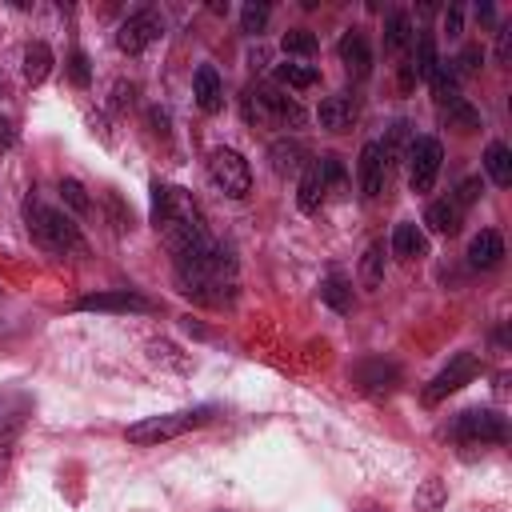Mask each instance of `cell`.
<instances>
[{
  "mask_svg": "<svg viewBox=\"0 0 512 512\" xmlns=\"http://www.w3.org/2000/svg\"><path fill=\"white\" fill-rule=\"evenodd\" d=\"M172 276H176V292L188 296L192 304H204V308H228L236 300V288H240L236 260L212 236L176 252Z\"/></svg>",
  "mask_w": 512,
  "mask_h": 512,
  "instance_id": "cell-1",
  "label": "cell"
},
{
  "mask_svg": "<svg viewBox=\"0 0 512 512\" xmlns=\"http://www.w3.org/2000/svg\"><path fill=\"white\" fill-rule=\"evenodd\" d=\"M152 224H156V232H160V240L172 256L208 240L204 212L192 200V192L180 188V184H160V180L152 184Z\"/></svg>",
  "mask_w": 512,
  "mask_h": 512,
  "instance_id": "cell-2",
  "label": "cell"
},
{
  "mask_svg": "<svg viewBox=\"0 0 512 512\" xmlns=\"http://www.w3.org/2000/svg\"><path fill=\"white\" fill-rule=\"evenodd\" d=\"M24 224H28V236H32L44 252H52V256L84 252V236H80L76 220H72L68 212H60V208L36 200V196H28V204H24Z\"/></svg>",
  "mask_w": 512,
  "mask_h": 512,
  "instance_id": "cell-3",
  "label": "cell"
},
{
  "mask_svg": "<svg viewBox=\"0 0 512 512\" xmlns=\"http://www.w3.org/2000/svg\"><path fill=\"white\" fill-rule=\"evenodd\" d=\"M208 420H216V408H212V404L180 408V412H164V416H148V420L128 424L124 440H128V444H140V448H152V444L176 440V436H184V432H192V428H204Z\"/></svg>",
  "mask_w": 512,
  "mask_h": 512,
  "instance_id": "cell-4",
  "label": "cell"
},
{
  "mask_svg": "<svg viewBox=\"0 0 512 512\" xmlns=\"http://www.w3.org/2000/svg\"><path fill=\"white\" fill-rule=\"evenodd\" d=\"M244 120L256 128H300L304 124V108L284 96L272 84H248L244 92Z\"/></svg>",
  "mask_w": 512,
  "mask_h": 512,
  "instance_id": "cell-5",
  "label": "cell"
},
{
  "mask_svg": "<svg viewBox=\"0 0 512 512\" xmlns=\"http://www.w3.org/2000/svg\"><path fill=\"white\" fill-rule=\"evenodd\" d=\"M448 432H452V440L456 444H468V448H484V444H504L508 440V424H504V416L500 412H492V408H464L452 424H448Z\"/></svg>",
  "mask_w": 512,
  "mask_h": 512,
  "instance_id": "cell-6",
  "label": "cell"
},
{
  "mask_svg": "<svg viewBox=\"0 0 512 512\" xmlns=\"http://www.w3.org/2000/svg\"><path fill=\"white\" fill-rule=\"evenodd\" d=\"M208 180L224 196H232V200H240V196L252 192V168H248V160L236 148H212V156H208Z\"/></svg>",
  "mask_w": 512,
  "mask_h": 512,
  "instance_id": "cell-7",
  "label": "cell"
},
{
  "mask_svg": "<svg viewBox=\"0 0 512 512\" xmlns=\"http://www.w3.org/2000/svg\"><path fill=\"white\" fill-rule=\"evenodd\" d=\"M476 376H480V356H476V352H456V356L424 384L420 400H424V404H440V400H448L452 392H460L464 384H472Z\"/></svg>",
  "mask_w": 512,
  "mask_h": 512,
  "instance_id": "cell-8",
  "label": "cell"
},
{
  "mask_svg": "<svg viewBox=\"0 0 512 512\" xmlns=\"http://www.w3.org/2000/svg\"><path fill=\"white\" fill-rule=\"evenodd\" d=\"M164 36V20L152 12V8H140V12H132L128 20H120V28H116V48L120 52H128V56H140L148 44H156Z\"/></svg>",
  "mask_w": 512,
  "mask_h": 512,
  "instance_id": "cell-9",
  "label": "cell"
},
{
  "mask_svg": "<svg viewBox=\"0 0 512 512\" xmlns=\"http://www.w3.org/2000/svg\"><path fill=\"white\" fill-rule=\"evenodd\" d=\"M440 160H444V148H440L436 136H416L408 144V184H412V192H428L436 184Z\"/></svg>",
  "mask_w": 512,
  "mask_h": 512,
  "instance_id": "cell-10",
  "label": "cell"
},
{
  "mask_svg": "<svg viewBox=\"0 0 512 512\" xmlns=\"http://www.w3.org/2000/svg\"><path fill=\"white\" fill-rule=\"evenodd\" d=\"M352 380H356L360 392H368V396H392V392L400 388V368H396L392 360H384V356H368V360H360V364L352 368Z\"/></svg>",
  "mask_w": 512,
  "mask_h": 512,
  "instance_id": "cell-11",
  "label": "cell"
},
{
  "mask_svg": "<svg viewBox=\"0 0 512 512\" xmlns=\"http://www.w3.org/2000/svg\"><path fill=\"white\" fill-rule=\"evenodd\" d=\"M80 312H156V304L140 292H128V288H116V292H92V296H80L76 300Z\"/></svg>",
  "mask_w": 512,
  "mask_h": 512,
  "instance_id": "cell-12",
  "label": "cell"
},
{
  "mask_svg": "<svg viewBox=\"0 0 512 512\" xmlns=\"http://www.w3.org/2000/svg\"><path fill=\"white\" fill-rule=\"evenodd\" d=\"M356 176H360V192H364V200H376V196L384 192L388 160H384V152H380V144H376V140H368V144L360 148V160H356Z\"/></svg>",
  "mask_w": 512,
  "mask_h": 512,
  "instance_id": "cell-13",
  "label": "cell"
},
{
  "mask_svg": "<svg viewBox=\"0 0 512 512\" xmlns=\"http://www.w3.org/2000/svg\"><path fill=\"white\" fill-rule=\"evenodd\" d=\"M356 116H360V96H356V92H332V96L320 104V112H316L320 128H328V132L352 128Z\"/></svg>",
  "mask_w": 512,
  "mask_h": 512,
  "instance_id": "cell-14",
  "label": "cell"
},
{
  "mask_svg": "<svg viewBox=\"0 0 512 512\" xmlns=\"http://www.w3.org/2000/svg\"><path fill=\"white\" fill-rule=\"evenodd\" d=\"M340 64H344V72L352 76V80H364L368 72H372V48H368V36L364 32H356V28H348L344 36H340Z\"/></svg>",
  "mask_w": 512,
  "mask_h": 512,
  "instance_id": "cell-15",
  "label": "cell"
},
{
  "mask_svg": "<svg viewBox=\"0 0 512 512\" xmlns=\"http://www.w3.org/2000/svg\"><path fill=\"white\" fill-rule=\"evenodd\" d=\"M192 96H196V108L208 112V116L224 108V80H220V72H216L212 64H200V68H196V76H192Z\"/></svg>",
  "mask_w": 512,
  "mask_h": 512,
  "instance_id": "cell-16",
  "label": "cell"
},
{
  "mask_svg": "<svg viewBox=\"0 0 512 512\" xmlns=\"http://www.w3.org/2000/svg\"><path fill=\"white\" fill-rule=\"evenodd\" d=\"M500 260H504V236H500L496 228H484L480 236H472V244H468V264H472V268L488 272V268H496Z\"/></svg>",
  "mask_w": 512,
  "mask_h": 512,
  "instance_id": "cell-17",
  "label": "cell"
},
{
  "mask_svg": "<svg viewBox=\"0 0 512 512\" xmlns=\"http://www.w3.org/2000/svg\"><path fill=\"white\" fill-rule=\"evenodd\" d=\"M428 252V236L420 232V224L416 220H400L396 228H392V256H400V260H420Z\"/></svg>",
  "mask_w": 512,
  "mask_h": 512,
  "instance_id": "cell-18",
  "label": "cell"
},
{
  "mask_svg": "<svg viewBox=\"0 0 512 512\" xmlns=\"http://www.w3.org/2000/svg\"><path fill=\"white\" fill-rule=\"evenodd\" d=\"M324 196H328V188H324V180H320V168H316V160H308L304 172H300V184H296V204H300V212H320Z\"/></svg>",
  "mask_w": 512,
  "mask_h": 512,
  "instance_id": "cell-19",
  "label": "cell"
},
{
  "mask_svg": "<svg viewBox=\"0 0 512 512\" xmlns=\"http://www.w3.org/2000/svg\"><path fill=\"white\" fill-rule=\"evenodd\" d=\"M460 220H464V208H460L452 196H444V200H432V204H428V212H424V224H428L432 232H440V236H452V232H460Z\"/></svg>",
  "mask_w": 512,
  "mask_h": 512,
  "instance_id": "cell-20",
  "label": "cell"
},
{
  "mask_svg": "<svg viewBox=\"0 0 512 512\" xmlns=\"http://www.w3.org/2000/svg\"><path fill=\"white\" fill-rule=\"evenodd\" d=\"M320 300H324L332 312H348V308H352V280H348L340 268H328L324 280H320Z\"/></svg>",
  "mask_w": 512,
  "mask_h": 512,
  "instance_id": "cell-21",
  "label": "cell"
},
{
  "mask_svg": "<svg viewBox=\"0 0 512 512\" xmlns=\"http://www.w3.org/2000/svg\"><path fill=\"white\" fill-rule=\"evenodd\" d=\"M268 156H272V168H276L280 176H300L304 164H308V160H304L308 152H304L300 140H276V144L268 148Z\"/></svg>",
  "mask_w": 512,
  "mask_h": 512,
  "instance_id": "cell-22",
  "label": "cell"
},
{
  "mask_svg": "<svg viewBox=\"0 0 512 512\" xmlns=\"http://www.w3.org/2000/svg\"><path fill=\"white\" fill-rule=\"evenodd\" d=\"M484 172H488V180L496 184V188H508L512 184V152H508V144H488L484 148Z\"/></svg>",
  "mask_w": 512,
  "mask_h": 512,
  "instance_id": "cell-23",
  "label": "cell"
},
{
  "mask_svg": "<svg viewBox=\"0 0 512 512\" xmlns=\"http://www.w3.org/2000/svg\"><path fill=\"white\" fill-rule=\"evenodd\" d=\"M412 40H416L412 16H408V12H392V16L384 20V48H388V52H404V48H412Z\"/></svg>",
  "mask_w": 512,
  "mask_h": 512,
  "instance_id": "cell-24",
  "label": "cell"
},
{
  "mask_svg": "<svg viewBox=\"0 0 512 512\" xmlns=\"http://www.w3.org/2000/svg\"><path fill=\"white\" fill-rule=\"evenodd\" d=\"M48 72H52V48H48L44 40H32V44L24 48V80H28V84H44Z\"/></svg>",
  "mask_w": 512,
  "mask_h": 512,
  "instance_id": "cell-25",
  "label": "cell"
},
{
  "mask_svg": "<svg viewBox=\"0 0 512 512\" xmlns=\"http://www.w3.org/2000/svg\"><path fill=\"white\" fill-rule=\"evenodd\" d=\"M412 504H416V512H444V504H448V484H444L440 476H428V480L416 488Z\"/></svg>",
  "mask_w": 512,
  "mask_h": 512,
  "instance_id": "cell-26",
  "label": "cell"
},
{
  "mask_svg": "<svg viewBox=\"0 0 512 512\" xmlns=\"http://www.w3.org/2000/svg\"><path fill=\"white\" fill-rule=\"evenodd\" d=\"M428 84H432V96H436V104H448V100H456V96H460V92H456L460 76L452 72V64H448V60H436V68L428 72Z\"/></svg>",
  "mask_w": 512,
  "mask_h": 512,
  "instance_id": "cell-27",
  "label": "cell"
},
{
  "mask_svg": "<svg viewBox=\"0 0 512 512\" xmlns=\"http://www.w3.org/2000/svg\"><path fill=\"white\" fill-rule=\"evenodd\" d=\"M440 112H444V116H448V124H452V128H460V132H476V128H480V112H476L464 96H456V100L440 104Z\"/></svg>",
  "mask_w": 512,
  "mask_h": 512,
  "instance_id": "cell-28",
  "label": "cell"
},
{
  "mask_svg": "<svg viewBox=\"0 0 512 512\" xmlns=\"http://www.w3.org/2000/svg\"><path fill=\"white\" fill-rule=\"evenodd\" d=\"M360 284L368 292H376L384 284V244H368L364 260H360Z\"/></svg>",
  "mask_w": 512,
  "mask_h": 512,
  "instance_id": "cell-29",
  "label": "cell"
},
{
  "mask_svg": "<svg viewBox=\"0 0 512 512\" xmlns=\"http://www.w3.org/2000/svg\"><path fill=\"white\" fill-rule=\"evenodd\" d=\"M276 80L288 84V88H312L320 80V72L308 68V64H276Z\"/></svg>",
  "mask_w": 512,
  "mask_h": 512,
  "instance_id": "cell-30",
  "label": "cell"
},
{
  "mask_svg": "<svg viewBox=\"0 0 512 512\" xmlns=\"http://www.w3.org/2000/svg\"><path fill=\"white\" fill-rule=\"evenodd\" d=\"M316 168H320V180H324V188H344V160L336 156V152H324V156H316Z\"/></svg>",
  "mask_w": 512,
  "mask_h": 512,
  "instance_id": "cell-31",
  "label": "cell"
},
{
  "mask_svg": "<svg viewBox=\"0 0 512 512\" xmlns=\"http://www.w3.org/2000/svg\"><path fill=\"white\" fill-rule=\"evenodd\" d=\"M60 196H64V204H68L76 216H88V212H92V200H88V192H84L80 180H60Z\"/></svg>",
  "mask_w": 512,
  "mask_h": 512,
  "instance_id": "cell-32",
  "label": "cell"
},
{
  "mask_svg": "<svg viewBox=\"0 0 512 512\" xmlns=\"http://www.w3.org/2000/svg\"><path fill=\"white\" fill-rule=\"evenodd\" d=\"M104 208H108V220L116 232H132V208L116 192H104Z\"/></svg>",
  "mask_w": 512,
  "mask_h": 512,
  "instance_id": "cell-33",
  "label": "cell"
},
{
  "mask_svg": "<svg viewBox=\"0 0 512 512\" xmlns=\"http://www.w3.org/2000/svg\"><path fill=\"white\" fill-rule=\"evenodd\" d=\"M268 16H272V8H268V4H244V8H240V28L256 36V32H264Z\"/></svg>",
  "mask_w": 512,
  "mask_h": 512,
  "instance_id": "cell-34",
  "label": "cell"
},
{
  "mask_svg": "<svg viewBox=\"0 0 512 512\" xmlns=\"http://www.w3.org/2000/svg\"><path fill=\"white\" fill-rule=\"evenodd\" d=\"M284 52H292V56H308V52H316V36L308 32V28H292V32H284Z\"/></svg>",
  "mask_w": 512,
  "mask_h": 512,
  "instance_id": "cell-35",
  "label": "cell"
},
{
  "mask_svg": "<svg viewBox=\"0 0 512 512\" xmlns=\"http://www.w3.org/2000/svg\"><path fill=\"white\" fill-rule=\"evenodd\" d=\"M68 76H72V84H76V88H88V84H92V64H88V52L72 48V56H68Z\"/></svg>",
  "mask_w": 512,
  "mask_h": 512,
  "instance_id": "cell-36",
  "label": "cell"
},
{
  "mask_svg": "<svg viewBox=\"0 0 512 512\" xmlns=\"http://www.w3.org/2000/svg\"><path fill=\"white\" fill-rule=\"evenodd\" d=\"M408 120H396L392 128H388V140H380V152H384V160H392V156H400V148L408 144Z\"/></svg>",
  "mask_w": 512,
  "mask_h": 512,
  "instance_id": "cell-37",
  "label": "cell"
},
{
  "mask_svg": "<svg viewBox=\"0 0 512 512\" xmlns=\"http://www.w3.org/2000/svg\"><path fill=\"white\" fill-rule=\"evenodd\" d=\"M452 64H456V68H452V72H456V76H468V72H476V68H480V64H484V52H480V48H472V44H468V48H464V52H460V56H456V60H452Z\"/></svg>",
  "mask_w": 512,
  "mask_h": 512,
  "instance_id": "cell-38",
  "label": "cell"
},
{
  "mask_svg": "<svg viewBox=\"0 0 512 512\" xmlns=\"http://www.w3.org/2000/svg\"><path fill=\"white\" fill-rule=\"evenodd\" d=\"M480 192H484V184H480V176H468V180H460V188H456V204L460 208H468V204H476L480 200Z\"/></svg>",
  "mask_w": 512,
  "mask_h": 512,
  "instance_id": "cell-39",
  "label": "cell"
},
{
  "mask_svg": "<svg viewBox=\"0 0 512 512\" xmlns=\"http://www.w3.org/2000/svg\"><path fill=\"white\" fill-rule=\"evenodd\" d=\"M12 456H16V436H0V480L12 468Z\"/></svg>",
  "mask_w": 512,
  "mask_h": 512,
  "instance_id": "cell-40",
  "label": "cell"
},
{
  "mask_svg": "<svg viewBox=\"0 0 512 512\" xmlns=\"http://www.w3.org/2000/svg\"><path fill=\"white\" fill-rule=\"evenodd\" d=\"M12 144H16V128H12V120H8V116H0V156H8V152H12Z\"/></svg>",
  "mask_w": 512,
  "mask_h": 512,
  "instance_id": "cell-41",
  "label": "cell"
},
{
  "mask_svg": "<svg viewBox=\"0 0 512 512\" xmlns=\"http://www.w3.org/2000/svg\"><path fill=\"white\" fill-rule=\"evenodd\" d=\"M460 24H464V12H460V8H448V12H444V28H448V36H456Z\"/></svg>",
  "mask_w": 512,
  "mask_h": 512,
  "instance_id": "cell-42",
  "label": "cell"
},
{
  "mask_svg": "<svg viewBox=\"0 0 512 512\" xmlns=\"http://www.w3.org/2000/svg\"><path fill=\"white\" fill-rule=\"evenodd\" d=\"M508 48H512V28H500L496 32V56L508 60Z\"/></svg>",
  "mask_w": 512,
  "mask_h": 512,
  "instance_id": "cell-43",
  "label": "cell"
},
{
  "mask_svg": "<svg viewBox=\"0 0 512 512\" xmlns=\"http://www.w3.org/2000/svg\"><path fill=\"white\" fill-rule=\"evenodd\" d=\"M492 16H496L492 4H476V20H480V24H492Z\"/></svg>",
  "mask_w": 512,
  "mask_h": 512,
  "instance_id": "cell-44",
  "label": "cell"
},
{
  "mask_svg": "<svg viewBox=\"0 0 512 512\" xmlns=\"http://www.w3.org/2000/svg\"><path fill=\"white\" fill-rule=\"evenodd\" d=\"M356 512H384V508H376V504H364V508H356Z\"/></svg>",
  "mask_w": 512,
  "mask_h": 512,
  "instance_id": "cell-45",
  "label": "cell"
}]
</instances>
